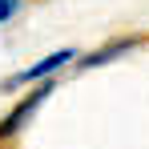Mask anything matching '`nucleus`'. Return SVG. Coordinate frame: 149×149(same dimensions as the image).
Returning <instances> with one entry per match:
<instances>
[{
  "instance_id": "nucleus-4",
  "label": "nucleus",
  "mask_w": 149,
  "mask_h": 149,
  "mask_svg": "<svg viewBox=\"0 0 149 149\" xmlns=\"http://www.w3.org/2000/svg\"><path fill=\"white\" fill-rule=\"evenodd\" d=\"M16 12H20V0H0V24H4V20H12Z\"/></svg>"
},
{
  "instance_id": "nucleus-2",
  "label": "nucleus",
  "mask_w": 149,
  "mask_h": 149,
  "mask_svg": "<svg viewBox=\"0 0 149 149\" xmlns=\"http://www.w3.org/2000/svg\"><path fill=\"white\" fill-rule=\"evenodd\" d=\"M73 56H77L73 49H61V52H52V56H45V61H36V65H28L24 73H12V77H8V81H4V85H8V89H16V85H28V81H40V77H49V73H56L61 65H69Z\"/></svg>"
},
{
  "instance_id": "nucleus-1",
  "label": "nucleus",
  "mask_w": 149,
  "mask_h": 149,
  "mask_svg": "<svg viewBox=\"0 0 149 149\" xmlns=\"http://www.w3.org/2000/svg\"><path fill=\"white\" fill-rule=\"evenodd\" d=\"M49 93H52V85H40V89H32L28 97L16 101V105H12V109L0 117V141H4V137H12V133H20V125H24L28 117H32V113L45 105V97H49Z\"/></svg>"
},
{
  "instance_id": "nucleus-3",
  "label": "nucleus",
  "mask_w": 149,
  "mask_h": 149,
  "mask_svg": "<svg viewBox=\"0 0 149 149\" xmlns=\"http://www.w3.org/2000/svg\"><path fill=\"white\" fill-rule=\"evenodd\" d=\"M129 49H133V40H117V45H105V49L89 52L81 69H93V65H105V61H113V56H121V52H129Z\"/></svg>"
}]
</instances>
